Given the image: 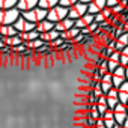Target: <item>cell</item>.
Masks as SVG:
<instances>
[{"label":"cell","mask_w":128,"mask_h":128,"mask_svg":"<svg viewBox=\"0 0 128 128\" xmlns=\"http://www.w3.org/2000/svg\"><path fill=\"white\" fill-rule=\"evenodd\" d=\"M3 42H5V45H8V47H17V45L23 44V39H21L18 35H15V36H8V38H3Z\"/></svg>","instance_id":"21"},{"label":"cell","mask_w":128,"mask_h":128,"mask_svg":"<svg viewBox=\"0 0 128 128\" xmlns=\"http://www.w3.org/2000/svg\"><path fill=\"white\" fill-rule=\"evenodd\" d=\"M96 108H98V112H100V114L102 116L107 110H108V106L107 104H96Z\"/></svg>","instance_id":"30"},{"label":"cell","mask_w":128,"mask_h":128,"mask_svg":"<svg viewBox=\"0 0 128 128\" xmlns=\"http://www.w3.org/2000/svg\"><path fill=\"white\" fill-rule=\"evenodd\" d=\"M108 59H112V60H114V62H119V63H120V51L114 50V51L110 54V57H108Z\"/></svg>","instance_id":"29"},{"label":"cell","mask_w":128,"mask_h":128,"mask_svg":"<svg viewBox=\"0 0 128 128\" xmlns=\"http://www.w3.org/2000/svg\"><path fill=\"white\" fill-rule=\"evenodd\" d=\"M125 72H126V80H128V65L125 66Z\"/></svg>","instance_id":"40"},{"label":"cell","mask_w":128,"mask_h":128,"mask_svg":"<svg viewBox=\"0 0 128 128\" xmlns=\"http://www.w3.org/2000/svg\"><path fill=\"white\" fill-rule=\"evenodd\" d=\"M76 26V20H72V18H70V17H66L65 20H62V21H59V23H54V29L57 30V32H66V30H70V29H72Z\"/></svg>","instance_id":"9"},{"label":"cell","mask_w":128,"mask_h":128,"mask_svg":"<svg viewBox=\"0 0 128 128\" xmlns=\"http://www.w3.org/2000/svg\"><path fill=\"white\" fill-rule=\"evenodd\" d=\"M124 30H125V32H128V20L124 23Z\"/></svg>","instance_id":"36"},{"label":"cell","mask_w":128,"mask_h":128,"mask_svg":"<svg viewBox=\"0 0 128 128\" xmlns=\"http://www.w3.org/2000/svg\"><path fill=\"white\" fill-rule=\"evenodd\" d=\"M125 106H126V112H128V102H126V104H125Z\"/></svg>","instance_id":"41"},{"label":"cell","mask_w":128,"mask_h":128,"mask_svg":"<svg viewBox=\"0 0 128 128\" xmlns=\"http://www.w3.org/2000/svg\"><path fill=\"white\" fill-rule=\"evenodd\" d=\"M118 92H119V102L126 104V102H128V80H125V82L118 88Z\"/></svg>","instance_id":"16"},{"label":"cell","mask_w":128,"mask_h":128,"mask_svg":"<svg viewBox=\"0 0 128 128\" xmlns=\"http://www.w3.org/2000/svg\"><path fill=\"white\" fill-rule=\"evenodd\" d=\"M120 65L122 66H126L128 65V56H124L122 53H120Z\"/></svg>","instance_id":"32"},{"label":"cell","mask_w":128,"mask_h":128,"mask_svg":"<svg viewBox=\"0 0 128 128\" xmlns=\"http://www.w3.org/2000/svg\"><path fill=\"white\" fill-rule=\"evenodd\" d=\"M47 42H44L41 38H38V39H35V41H30V42H26V45H27V48H30V50H38V48H41L42 45H45Z\"/></svg>","instance_id":"24"},{"label":"cell","mask_w":128,"mask_h":128,"mask_svg":"<svg viewBox=\"0 0 128 128\" xmlns=\"http://www.w3.org/2000/svg\"><path fill=\"white\" fill-rule=\"evenodd\" d=\"M2 38H3V36H2V35H0V39H2Z\"/></svg>","instance_id":"43"},{"label":"cell","mask_w":128,"mask_h":128,"mask_svg":"<svg viewBox=\"0 0 128 128\" xmlns=\"http://www.w3.org/2000/svg\"><path fill=\"white\" fill-rule=\"evenodd\" d=\"M94 21H95V15L88 12V14H84L83 17H80L78 20H76V27H77V29H86V27H89Z\"/></svg>","instance_id":"10"},{"label":"cell","mask_w":128,"mask_h":128,"mask_svg":"<svg viewBox=\"0 0 128 128\" xmlns=\"http://www.w3.org/2000/svg\"><path fill=\"white\" fill-rule=\"evenodd\" d=\"M126 18H128V11H126Z\"/></svg>","instance_id":"42"},{"label":"cell","mask_w":128,"mask_h":128,"mask_svg":"<svg viewBox=\"0 0 128 128\" xmlns=\"http://www.w3.org/2000/svg\"><path fill=\"white\" fill-rule=\"evenodd\" d=\"M20 17H21V12L18 11V8L2 9L0 11V26L2 24H14Z\"/></svg>","instance_id":"2"},{"label":"cell","mask_w":128,"mask_h":128,"mask_svg":"<svg viewBox=\"0 0 128 128\" xmlns=\"http://www.w3.org/2000/svg\"><path fill=\"white\" fill-rule=\"evenodd\" d=\"M38 2H39V0H18L17 8H18V11L23 14V12H27V11L36 8V6H38Z\"/></svg>","instance_id":"12"},{"label":"cell","mask_w":128,"mask_h":128,"mask_svg":"<svg viewBox=\"0 0 128 128\" xmlns=\"http://www.w3.org/2000/svg\"><path fill=\"white\" fill-rule=\"evenodd\" d=\"M107 63H108V72H113L118 66H120L119 62H114V60H112V59H107Z\"/></svg>","instance_id":"26"},{"label":"cell","mask_w":128,"mask_h":128,"mask_svg":"<svg viewBox=\"0 0 128 128\" xmlns=\"http://www.w3.org/2000/svg\"><path fill=\"white\" fill-rule=\"evenodd\" d=\"M96 104H107V96H106V95L98 96V102H96Z\"/></svg>","instance_id":"34"},{"label":"cell","mask_w":128,"mask_h":128,"mask_svg":"<svg viewBox=\"0 0 128 128\" xmlns=\"http://www.w3.org/2000/svg\"><path fill=\"white\" fill-rule=\"evenodd\" d=\"M80 0H59V5L60 6H65V8H71V6H74L76 3H78Z\"/></svg>","instance_id":"25"},{"label":"cell","mask_w":128,"mask_h":128,"mask_svg":"<svg viewBox=\"0 0 128 128\" xmlns=\"http://www.w3.org/2000/svg\"><path fill=\"white\" fill-rule=\"evenodd\" d=\"M104 8H107V0H92L88 5V12L96 15V14H101Z\"/></svg>","instance_id":"8"},{"label":"cell","mask_w":128,"mask_h":128,"mask_svg":"<svg viewBox=\"0 0 128 128\" xmlns=\"http://www.w3.org/2000/svg\"><path fill=\"white\" fill-rule=\"evenodd\" d=\"M18 36L23 39V42H30V41H35L41 36V33L35 29V30H30V32H23V33H18Z\"/></svg>","instance_id":"18"},{"label":"cell","mask_w":128,"mask_h":128,"mask_svg":"<svg viewBox=\"0 0 128 128\" xmlns=\"http://www.w3.org/2000/svg\"><path fill=\"white\" fill-rule=\"evenodd\" d=\"M84 14H88V3H83V2L76 3V5L71 6L70 11H68V17L72 18V20H78V18L83 17Z\"/></svg>","instance_id":"4"},{"label":"cell","mask_w":128,"mask_h":128,"mask_svg":"<svg viewBox=\"0 0 128 128\" xmlns=\"http://www.w3.org/2000/svg\"><path fill=\"white\" fill-rule=\"evenodd\" d=\"M57 5H59V0H39L38 2V6L42 9H47V11H50L51 8H54Z\"/></svg>","instance_id":"22"},{"label":"cell","mask_w":128,"mask_h":128,"mask_svg":"<svg viewBox=\"0 0 128 128\" xmlns=\"http://www.w3.org/2000/svg\"><path fill=\"white\" fill-rule=\"evenodd\" d=\"M68 11H70L68 8L57 5V6H54V8H51V9L48 11L47 18H48L50 21H53V23H59V21L65 20V18L68 17Z\"/></svg>","instance_id":"3"},{"label":"cell","mask_w":128,"mask_h":128,"mask_svg":"<svg viewBox=\"0 0 128 128\" xmlns=\"http://www.w3.org/2000/svg\"><path fill=\"white\" fill-rule=\"evenodd\" d=\"M63 42H65V39H63V38H62V36H59V38H57V39H56V41H53V42H51V47H53V48H56V50H57V48H59V47H60V45H62V44H63Z\"/></svg>","instance_id":"28"},{"label":"cell","mask_w":128,"mask_h":128,"mask_svg":"<svg viewBox=\"0 0 128 128\" xmlns=\"http://www.w3.org/2000/svg\"><path fill=\"white\" fill-rule=\"evenodd\" d=\"M128 45V32H124L122 35H119L116 38V42H114V50L120 51L122 48H125Z\"/></svg>","instance_id":"19"},{"label":"cell","mask_w":128,"mask_h":128,"mask_svg":"<svg viewBox=\"0 0 128 128\" xmlns=\"http://www.w3.org/2000/svg\"><path fill=\"white\" fill-rule=\"evenodd\" d=\"M80 2H83V3H88V5H89V3L92 2V0H80Z\"/></svg>","instance_id":"38"},{"label":"cell","mask_w":128,"mask_h":128,"mask_svg":"<svg viewBox=\"0 0 128 128\" xmlns=\"http://www.w3.org/2000/svg\"><path fill=\"white\" fill-rule=\"evenodd\" d=\"M95 21L101 24V23H104V21H106V18H104V15H102V14H96V15H95Z\"/></svg>","instance_id":"33"},{"label":"cell","mask_w":128,"mask_h":128,"mask_svg":"<svg viewBox=\"0 0 128 128\" xmlns=\"http://www.w3.org/2000/svg\"><path fill=\"white\" fill-rule=\"evenodd\" d=\"M100 84H101V90H102V94L107 95V94L114 88V86H113V77H112V72L104 74L102 78H101V82H100Z\"/></svg>","instance_id":"11"},{"label":"cell","mask_w":128,"mask_h":128,"mask_svg":"<svg viewBox=\"0 0 128 128\" xmlns=\"http://www.w3.org/2000/svg\"><path fill=\"white\" fill-rule=\"evenodd\" d=\"M88 29H89V32H90V33L94 35V33H95V32H96V30L100 29V23H96V21H94V23H92V24H90V26H89Z\"/></svg>","instance_id":"31"},{"label":"cell","mask_w":128,"mask_h":128,"mask_svg":"<svg viewBox=\"0 0 128 128\" xmlns=\"http://www.w3.org/2000/svg\"><path fill=\"white\" fill-rule=\"evenodd\" d=\"M113 114H114V120H116V124H120V125H122V124L128 119L126 106H125V104H122V102L116 104V106H114V108H113Z\"/></svg>","instance_id":"5"},{"label":"cell","mask_w":128,"mask_h":128,"mask_svg":"<svg viewBox=\"0 0 128 128\" xmlns=\"http://www.w3.org/2000/svg\"><path fill=\"white\" fill-rule=\"evenodd\" d=\"M17 3H18V0H0V11L17 8Z\"/></svg>","instance_id":"23"},{"label":"cell","mask_w":128,"mask_h":128,"mask_svg":"<svg viewBox=\"0 0 128 128\" xmlns=\"http://www.w3.org/2000/svg\"><path fill=\"white\" fill-rule=\"evenodd\" d=\"M0 35H2L3 38L15 36V35H18V30L14 27V24H2L0 26Z\"/></svg>","instance_id":"14"},{"label":"cell","mask_w":128,"mask_h":128,"mask_svg":"<svg viewBox=\"0 0 128 128\" xmlns=\"http://www.w3.org/2000/svg\"><path fill=\"white\" fill-rule=\"evenodd\" d=\"M122 126H124V128H128V119H126V120L122 124Z\"/></svg>","instance_id":"37"},{"label":"cell","mask_w":128,"mask_h":128,"mask_svg":"<svg viewBox=\"0 0 128 128\" xmlns=\"http://www.w3.org/2000/svg\"><path fill=\"white\" fill-rule=\"evenodd\" d=\"M101 14L104 15V18H106V20H108L110 17H113V9L107 6V8H104V9H102V12H101Z\"/></svg>","instance_id":"27"},{"label":"cell","mask_w":128,"mask_h":128,"mask_svg":"<svg viewBox=\"0 0 128 128\" xmlns=\"http://www.w3.org/2000/svg\"><path fill=\"white\" fill-rule=\"evenodd\" d=\"M59 36H60V32H57L56 29H53V30H50V32L41 33V36H39V38H41L44 42H47V44H50V45H51V42H53V41H56Z\"/></svg>","instance_id":"15"},{"label":"cell","mask_w":128,"mask_h":128,"mask_svg":"<svg viewBox=\"0 0 128 128\" xmlns=\"http://www.w3.org/2000/svg\"><path fill=\"white\" fill-rule=\"evenodd\" d=\"M21 15H23L26 20H29L30 23L38 24V23H41L42 20H45V18H47L48 11H47V9L39 8V6H36V8H33V9H30V11H27V12H23Z\"/></svg>","instance_id":"1"},{"label":"cell","mask_w":128,"mask_h":128,"mask_svg":"<svg viewBox=\"0 0 128 128\" xmlns=\"http://www.w3.org/2000/svg\"><path fill=\"white\" fill-rule=\"evenodd\" d=\"M112 77H113V86L114 88H119L125 80H126V72H125V66H118L113 72H112Z\"/></svg>","instance_id":"7"},{"label":"cell","mask_w":128,"mask_h":128,"mask_svg":"<svg viewBox=\"0 0 128 128\" xmlns=\"http://www.w3.org/2000/svg\"><path fill=\"white\" fill-rule=\"evenodd\" d=\"M53 29H54V23L50 21L48 18H45V20H42L41 23L36 24V30H38L39 33H45V32H50V30H53Z\"/></svg>","instance_id":"17"},{"label":"cell","mask_w":128,"mask_h":128,"mask_svg":"<svg viewBox=\"0 0 128 128\" xmlns=\"http://www.w3.org/2000/svg\"><path fill=\"white\" fill-rule=\"evenodd\" d=\"M82 32H80V29H77L76 26L72 27V29H70V30H66V32H62L60 33V36L65 39V41H74V38L76 36H78Z\"/></svg>","instance_id":"20"},{"label":"cell","mask_w":128,"mask_h":128,"mask_svg":"<svg viewBox=\"0 0 128 128\" xmlns=\"http://www.w3.org/2000/svg\"><path fill=\"white\" fill-rule=\"evenodd\" d=\"M107 106H108V108H114V106L116 104H119V92H118V88H113L107 95Z\"/></svg>","instance_id":"13"},{"label":"cell","mask_w":128,"mask_h":128,"mask_svg":"<svg viewBox=\"0 0 128 128\" xmlns=\"http://www.w3.org/2000/svg\"><path fill=\"white\" fill-rule=\"evenodd\" d=\"M120 53H122L124 56H128V45H126L125 48H122V50H120Z\"/></svg>","instance_id":"35"},{"label":"cell","mask_w":128,"mask_h":128,"mask_svg":"<svg viewBox=\"0 0 128 128\" xmlns=\"http://www.w3.org/2000/svg\"><path fill=\"white\" fill-rule=\"evenodd\" d=\"M14 27L18 30V33H23V32H30V30H35L36 29V24H33V23H30L29 20H26L23 15L14 23Z\"/></svg>","instance_id":"6"},{"label":"cell","mask_w":128,"mask_h":128,"mask_svg":"<svg viewBox=\"0 0 128 128\" xmlns=\"http://www.w3.org/2000/svg\"><path fill=\"white\" fill-rule=\"evenodd\" d=\"M113 128H124V126H122V125H120V124H116V125H114V126H113Z\"/></svg>","instance_id":"39"}]
</instances>
